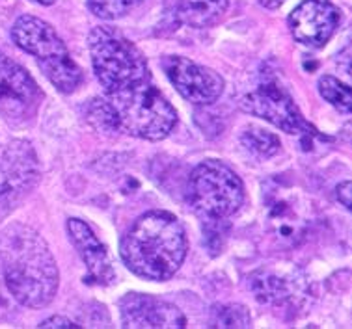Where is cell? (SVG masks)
Returning a JSON list of instances; mask_svg holds the SVG:
<instances>
[{
    "mask_svg": "<svg viewBox=\"0 0 352 329\" xmlns=\"http://www.w3.org/2000/svg\"><path fill=\"white\" fill-rule=\"evenodd\" d=\"M88 43L94 73L104 93L151 80V71L144 54L122 32L110 26H97L91 30Z\"/></svg>",
    "mask_w": 352,
    "mask_h": 329,
    "instance_id": "cell-5",
    "label": "cell"
},
{
    "mask_svg": "<svg viewBox=\"0 0 352 329\" xmlns=\"http://www.w3.org/2000/svg\"><path fill=\"white\" fill-rule=\"evenodd\" d=\"M263 225L278 247L298 246L314 223V205L302 190L283 179H270L263 186Z\"/></svg>",
    "mask_w": 352,
    "mask_h": 329,
    "instance_id": "cell-6",
    "label": "cell"
},
{
    "mask_svg": "<svg viewBox=\"0 0 352 329\" xmlns=\"http://www.w3.org/2000/svg\"><path fill=\"white\" fill-rule=\"evenodd\" d=\"M352 184L349 181L345 183H341L338 186V190H336V196H338V201L345 207L346 210H351V194H352Z\"/></svg>",
    "mask_w": 352,
    "mask_h": 329,
    "instance_id": "cell-23",
    "label": "cell"
},
{
    "mask_svg": "<svg viewBox=\"0 0 352 329\" xmlns=\"http://www.w3.org/2000/svg\"><path fill=\"white\" fill-rule=\"evenodd\" d=\"M39 328H80V326H77V324L71 322V320H67V318L64 317H52L49 318V320H45V322H41Z\"/></svg>",
    "mask_w": 352,
    "mask_h": 329,
    "instance_id": "cell-24",
    "label": "cell"
},
{
    "mask_svg": "<svg viewBox=\"0 0 352 329\" xmlns=\"http://www.w3.org/2000/svg\"><path fill=\"white\" fill-rule=\"evenodd\" d=\"M0 260L4 283L17 304L39 309L54 299L60 273L38 231L23 223L10 225L0 236Z\"/></svg>",
    "mask_w": 352,
    "mask_h": 329,
    "instance_id": "cell-1",
    "label": "cell"
},
{
    "mask_svg": "<svg viewBox=\"0 0 352 329\" xmlns=\"http://www.w3.org/2000/svg\"><path fill=\"white\" fill-rule=\"evenodd\" d=\"M188 201L201 218L222 222L243 207L244 184L222 160H204L188 177Z\"/></svg>",
    "mask_w": 352,
    "mask_h": 329,
    "instance_id": "cell-7",
    "label": "cell"
},
{
    "mask_svg": "<svg viewBox=\"0 0 352 329\" xmlns=\"http://www.w3.org/2000/svg\"><path fill=\"white\" fill-rule=\"evenodd\" d=\"M188 251L185 229L170 212L151 210L140 216L120 244L123 264L148 281L173 277Z\"/></svg>",
    "mask_w": 352,
    "mask_h": 329,
    "instance_id": "cell-2",
    "label": "cell"
},
{
    "mask_svg": "<svg viewBox=\"0 0 352 329\" xmlns=\"http://www.w3.org/2000/svg\"><path fill=\"white\" fill-rule=\"evenodd\" d=\"M67 233H69L71 242L77 247L80 259L86 264L88 283L110 285L116 277L114 268L107 253V247L99 242L90 225L78 218H71L67 220Z\"/></svg>",
    "mask_w": 352,
    "mask_h": 329,
    "instance_id": "cell-15",
    "label": "cell"
},
{
    "mask_svg": "<svg viewBox=\"0 0 352 329\" xmlns=\"http://www.w3.org/2000/svg\"><path fill=\"white\" fill-rule=\"evenodd\" d=\"M263 6L269 8V10H276V8H280L285 2V0H259Z\"/></svg>",
    "mask_w": 352,
    "mask_h": 329,
    "instance_id": "cell-25",
    "label": "cell"
},
{
    "mask_svg": "<svg viewBox=\"0 0 352 329\" xmlns=\"http://www.w3.org/2000/svg\"><path fill=\"white\" fill-rule=\"evenodd\" d=\"M15 45L38 60L39 69L62 93H73L82 82L78 67L54 28L39 17L23 15L12 28Z\"/></svg>",
    "mask_w": 352,
    "mask_h": 329,
    "instance_id": "cell-4",
    "label": "cell"
},
{
    "mask_svg": "<svg viewBox=\"0 0 352 329\" xmlns=\"http://www.w3.org/2000/svg\"><path fill=\"white\" fill-rule=\"evenodd\" d=\"M319 93L327 102H330L333 108H338L343 114H349L352 108L351 88L343 84L336 76L324 75L319 80Z\"/></svg>",
    "mask_w": 352,
    "mask_h": 329,
    "instance_id": "cell-19",
    "label": "cell"
},
{
    "mask_svg": "<svg viewBox=\"0 0 352 329\" xmlns=\"http://www.w3.org/2000/svg\"><path fill=\"white\" fill-rule=\"evenodd\" d=\"M38 159L28 141L17 139L0 157V209H12L38 179Z\"/></svg>",
    "mask_w": 352,
    "mask_h": 329,
    "instance_id": "cell-12",
    "label": "cell"
},
{
    "mask_svg": "<svg viewBox=\"0 0 352 329\" xmlns=\"http://www.w3.org/2000/svg\"><path fill=\"white\" fill-rule=\"evenodd\" d=\"M162 69L183 99L192 104L205 106L218 101L224 91V78L217 71L199 65L183 56H166Z\"/></svg>",
    "mask_w": 352,
    "mask_h": 329,
    "instance_id": "cell-11",
    "label": "cell"
},
{
    "mask_svg": "<svg viewBox=\"0 0 352 329\" xmlns=\"http://www.w3.org/2000/svg\"><path fill=\"white\" fill-rule=\"evenodd\" d=\"M228 0H164V8L175 23L190 28L214 25L228 10Z\"/></svg>",
    "mask_w": 352,
    "mask_h": 329,
    "instance_id": "cell-16",
    "label": "cell"
},
{
    "mask_svg": "<svg viewBox=\"0 0 352 329\" xmlns=\"http://www.w3.org/2000/svg\"><path fill=\"white\" fill-rule=\"evenodd\" d=\"M241 108L252 115L263 117L274 127L289 134H317L309 123L304 120L293 97L276 82H267L256 88L241 99Z\"/></svg>",
    "mask_w": 352,
    "mask_h": 329,
    "instance_id": "cell-8",
    "label": "cell"
},
{
    "mask_svg": "<svg viewBox=\"0 0 352 329\" xmlns=\"http://www.w3.org/2000/svg\"><path fill=\"white\" fill-rule=\"evenodd\" d=\"M241 146L257 159H270L280 151V139L265 128L248 127L241 136Z\"/></svg>",
    "mask_w": 352,
    "mask_h": 329,
    "instance_id": "cell-17",
    "label": "cell"
},
{
    "mask_svg": "<svg viewBox=\"0 0 352 329\" xmlns=\"http://www.w3.org/2000/svg\"><path fill=\"white\" fill-rule=\"evenodd\" d=\"M307 279L291 262H276L257 268L250 275V291L257 302L269 307L295 305L304 299Z\"/></svg>",
    "mask_w": 352,
    "mask_h": 329,
    "instance_id": "cell-9",
    "label": "cell"
},
{
    "mask_svg": "<svg viewBox=\"0 0 352 329\" xmlns=\"http://www.w3.org/2000/svg\"><path fill=\"white\" fill-rule=\"evenodd\" d=\"M250 315L243 305H218L212 309L211 328H250Z\"/></svg>",
    "mask_w": 352,
    "mask_h": 329,
    "instance_id": "cell-20",
    "label": "cell"
},
{
    "mask_svg": "<svg viewBox=\"0 0 352 329\" xmlns=\"http://www.w3.org/2000/svg\"><path fill=\"white\" fill-rule=\"evenodd\" d=\"M340 21V8L330 0H304L289 15V28L300 45L320 49L336 34Z\"/></svg>",
    "mask_w": 352,
    "mask_h": 329,
    "instance_id": "cell-13",
    "label": "cell"
},
{
    "mask_svg": "<svg viewBox=\"0 0 352 329\" xmlns=\"http://www.w3.org/2000/svg\"><path fill=\"white\" fill-rule=\"evenodd\" d=\"M118 115L120 131L140 139L159 141L172 133L177 123V112L155 88L153 80H144L131 88L107 93Z\"/></svg>",
    "mask_w": 352,
    "mask_h": 329,
    "instance_id": "cell-3",
    "label": "cell"
},
{
    "mask_svg": "<svg viewBox=\"0 0 352 329\" xmlns=\"http://www.w3.org/2000/svg\"><path fill=\"white\" fill-rule=\"evenodd\" d=\"M13 310H15V299H13L12 292L8 291L4 277L0 275V320H6Z\"/></svg>",
    "mask_w": 352,
    "mask_h": 329,
    "instance_id": "cell-22",
    "label": "cell"
},
{
    "mask_svg": "<svg viewBox=\"0 0 352 329\" xmlns=\"http://www.w3.org/2000/svg\"><path fill=\"white\" fill-rule=\"evenodd\" d=\"M84 114H86V120H88L91 127L101 131V133H116V131H120L118 115H116V110L112 108L109 99H102V97L91 99L86 104V108H84Z\"/></svg>",
    "mask_w": 352,
    "mask_h": 329,
    "instance_id": "cell-18",
    "label": "cell"
},
{
    "mask_svg": "<svg viewBox=\"0 0 352 329\" xmlns=\"http://www.w3.org/2000/svg\"><path fill=\"white\" fill-rule=\"evenodd\" d=\"M43 99L30 73L0 52V114L8 121L32 117Z\"/></svg>",
    "mask_w": 352,
    "mask_h": 329,
    "instance_id": "cell-10",
    "label": "cell"
},
{
    "mask_svg": "<svg viewBox=\"0 0 352 329\" xmlns=\"http://www.w3.org/2000/svg\"><path fill=\"white\" fill-rule=\"evenodd\" d=\"M142 2L144 0H88V8L99 19L114 21L125 17Z\"/></svg>",
    "mask_w": 352,
    "mask_h": 329,
    "instance_id": "cell-21",
    "label": "cell"
},
{
    "mask_svg": "<svg viewBox=\"0 0 352 329\" xmlns=\"http://www.w3.org/2000/svg\"><path fill=\"white\" fill-rule=\"evenodd\" d=\"M34 2H39V4H43V6H51L56 0H34Z\"/></svg>",
    "mask_w": 352,
    "mask_h": 329,
    "instance_id": "cell-26",
    "label": "cell"
},
{
    "mask_svg": "<svg viewBox=\"0 0 352 329\" xmlns=\"http://www.w3.org/2000/svg\"><path fill=\"white\" fill-rule=\"evenodd\" d=\"M123 328L131 329H183L186 318L175 305L148 294L129 292L120 299Z\"/></svg>",
    "mask_w": 352,
    "mask_h": 329,
    "instance_id": "cell-14",
    "label": "cell"
}]
</instances>
